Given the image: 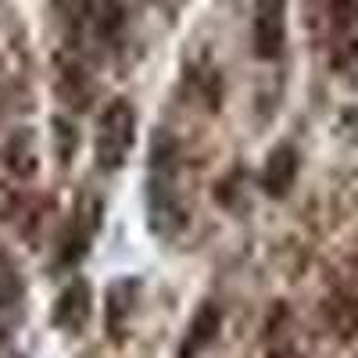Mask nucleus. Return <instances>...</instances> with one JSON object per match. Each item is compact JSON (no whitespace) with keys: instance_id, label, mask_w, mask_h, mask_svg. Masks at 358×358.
Returning a JSON list of instances; mask_svg holds the SVG:
<instances>
[{"instance_id":"0eeeda50","label":"nucleus","mask_w":358,"mask_h":358,"mask_svg":"<svg viewBox=\"0 0 358 358\" xmlns=\"http://www.w3.org/2000/svg\"><path fill=\"white\" fill-rule=\"evenodd\" d=\"M18 297H22V280L15 273V265L8 258H0V308L15 305Z\"/></svg>"},{"instance_id":"f257e3e1","label":"nucleus","mask_w":358,"mask_h":358,"mask_svg":"<svg viewBox=\"0 0 358 358\" xmlns=\"http://www.w3.org/2000/svg\"><path fill=\"white\" fill-rule=\"evenodd\" d=\"M136 140V111L126 101L108 104V111L101 115V129H97V165L115 172L122 169Z\"/></svg>"},{"instance_id":"7ed1b4c3","label":"nucleus","mask_w":358,"mask_h":358,"mask_svg":"<svg viewBox=\"0 0 358 358\" xmlns=\"http://www.w3.org/2000/svg\"><path fill=\"white\" fill-rule=\"evenodd\" d=\"M86 315H90V287L83 280H76L57 294L50 319H54L57 330H79V326L86 322Z\"/></svg>"},{"instance_id":"423d86ee","label":"nucleus","mask_w":358,"mask_h":358,"mask_svg":"<svg viewBox=\"0 0 358 358\" xmlns=\"http://www.w3.org/2000/svg\"><path fill=\"white\" fill-rule=\"evenodd\" d=\"M133 280H118L111 290H108V334L115 337V341H122V330H126V319H129V312H133Z\"/></svg>"},{"instance_id":"f03ea898","label":"nucleus","mask_w":358,"mask_h":358,"mask_svg":"<svg viewBox=\"0 0 358 358\" xmlns=\"http://www.w3.org/2000/svg\"><path fill=\"white\" fill-rule=\"evenodd\" d=\"M283 36H287L283 0H258L255 4V54L262 57V62L280 57Z\"/></svg>"},{"instance_id":"20e7f679","label":"nucleus","mask_w":358,"mask_h":358,"mask_svg":"<svg viewBox=\"0 0 358 358\" xmlns=\"http://www.w3.org/2000/svg\"><path fill=\"white\" fill-rule=\"evenodd\" d=\"M294 179H297V151L283 143L268 155V162L262 169V187L268 197H283L294 187Z\"/></svg>"},{"instance_id":"6e6552de","label":"nucleus","mask_w":358,"mask_h":358,"mask_svg":"<svg viewBox=\"0 0 358 358\" xmlns=\"http://www.w3.org/2000/svg\"><path fill=\"white\" fill-rule=\"evenodd\" d=\"M54 133H57V140H62V158L69 162V158H72V140H76V136H72V126L65 122V118H57Z\"/></svg>"},{"instance_id":"39448f33","label":"nucleus","mask_w":358,"mask_h":358,"mask_svg":"<svg viewBox=\"0 0 358 358\" xmlns=\"http://www.w3.org/2000/svg\"><path fill=\"white\" fill-rule=\"evenodd\" d=\"M219 330H222V312H219V305L208 301V305L194 315L187 341L179 344V358H194V355H201L208 344H212V341L219 337Z\"/></svg>"}]
</instances>
